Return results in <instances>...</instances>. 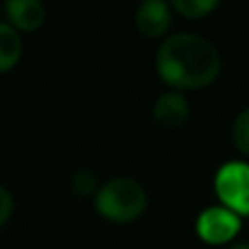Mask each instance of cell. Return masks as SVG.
<instances>
[{
    "label": "cell",
    "instance_id": "obj_1",
    "mask_svg": "<svg viewBox=\"0 0 249 249\" xmlns=\"http://www.w3.org/2000/svg\"><path fill=\"white\" fill-rule=\"evenodd\" d=\"M158 74L175 92L208 88L221 72V55L197 33H173L155 55Z\"/></svg>",
    "mask_w": 249,
    "mask_h": 249
},
{
    "label": "cell",
    "instance_id": "obj_2",
    "mask_svg": "<svg viewBox=\"0 0 249 249\" xmlns=\"http://www.w3.org/2000/svg\"><path fill=\"white\" fill-rule=\"evenodd\" d=\"M96 212L112 223H131L144 214L149 197L142 184L129 177H116L103 184L94 199Z\"/></svg>",
    "mask_w": 249,
    "mask_h": 249
},
{
    "label": "cell",
    "instance_id": "obj_3",
    "mask_svg": "<svg viewBox=\"0 0 249 249\" xmlns=\"http://www.w3.org/2000/svg\"><path fill=\"white\" fill-rule=\"evenodd\" d=\"M214 193L223 208L238 216H249V162H225L214 175Z\"/></svg>",
    "mask_w": 249,
    "mask_h": 249
},
{
    "label": "cell",
    "instance_id": "obj_4",
    "mask_svg": "<svg viewBox=\"0 0 249 249\" xmlns=\"http://www.w3.org/2000/svg\"><path fill=\"white\" fill-rule=\"evenodd\" d=\"M197 234L208 245H228L241 232V216L223 206H210L197 216Z\"/></svg>",
    "mask_w": 249,
    "mask_h": 249
},
{
    "label": "cell",
    "instance_id": "obj_5",
    "mask_svg": "<svg viewBox=\"0 0 249 249\" xmlns=\"http://www.w3.org/2000/svg\"><path fill=\"white\" fill-rule=\"evenodd\" d=\"M173 24V9L168 0H142L136 11V26L144 37H164Z\"/></svg>",
    "mask_w": 249,
    "mask_h": 249
},
{
    "label": "cell",
    "instance_id": "obj_6",
    "mask_svg": "<svg viewBox=\"0 0 249 249\" xmlns=\"http://www.w3.org/2000/svg\"><path fill=\"white\" fill-rule=\"evenodd\" d=\"M4 9H7L9 24L24 33L37 31L46 20V7L42 0H7Z\"/></svg>",
    "mask_w": 249,
    "mask_h": 249
},
{
    "label": "cell",
    "instance_id": "obj_7",
    "mask_svg": "<svg viewBox=\"0 0 249 249\" xmlns=\"http://www.w3.org/2000/svg\"><path fill=\"white\" fill-rule=\"evenodd\" d=\"M190 116V105L181 92H166V94H160L155 101L153 107V118L158 121L162 127L166 129H177L181 127Z\"/></svg>",
    "mask_w": 249,
    "mask_h": 249
},
{
    "label": "cell",
    "instance_id": "obj_8",
    "mask_svg": "<svg viewBox=\"0 0 249 249\" xmlns=\"http://www.w3.org/2000/svg\"><path fill=\"white\" fill-rule=\"evenodd\" d=\"M22 57L20 33L9 22H0V72L16 68Z\"/></svg>",
    "mask_w": 249,
    "mask_h": 249
},
{
    "label": "cell",
    "instance_id": "obj_9",
    "mask_svg": "<svg viewBox=\"0 0 249 249\" xmlns=\"http://www.w3.org/2000/svg\"><path fill=\"white\" fill-rule=\"evenodd\" d=\"M221 0H168L171 9L188 20H199L206 18L219 7Z\"/></svg>",
    "mask_w": 249,
    "mask_h": 249
},
{
    "label": "cell",
    "instance_id": "obj_10",
    "mask_svg": "<svg viewBox=\"0 0 249 249\" xmlns=\"http://www.w3.org/2000/svg\"><path fill=\"white\" fill-rule=\"evenodd\" d=\"M70 188L79 197H90V195L99 193V177L90 171V168H79L74 175L70 177Z\"/></svg>",
    "mask_w": 249,
    "mask_h": 249
},
{
    "label": "cell",
    "instance_id": "obj_11",
    "mask_svg": "<svg viewBox=\"0 0 249 249\" xmlns=\"http://www.w3.org/2000/svg\"><path fill=\"white\" fill-rule=\"evenodd\" d=\"M232 142L243 155L249 158V107L243 109L232 123Z\"/></svg>",
    "mask_w": 249,
    "mask_h": 249
},
{
    "label": "cell",
    "instance_id": "obj_12",
    "mask_svg": "<svg viewBox=\"0 0 249 249\" xmlns=\"http://www.w3.org/2000/svg\"><path fill=\"white\" fill-rule=\"evenodd\" d=\"M13 206H16V201H13V195L9 193L4 186H0V228H2V225L7 223L9 219H11Z\"/></svg>",
    "mask_w": 249,
    "mask_h": 249
},
{
    "label": "cell",
    "instance_id": "obj_13",
    "mask_svg": "<svg viewBox=\"0 0 249 249\" xmlns=\"http://www.w3.org/2000/svg\"><path fill=\"white\" fill-rule=\"evenodd\" d=\"M228 249H249V241H245V243H234V245H230Z\"/></svg>",
    "mask_w": 249,
    "mask_h": 249
}]
</instances>
